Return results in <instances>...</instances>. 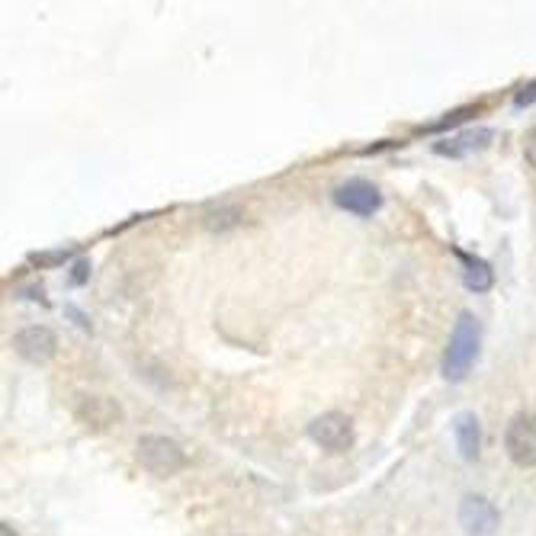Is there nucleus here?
<instances>
[{"instance_id": "1", "label": "nucleus", "mask_w": 536, "mask_h": 536, "mask_svg": "<svg viewBox=\"0 0 536 536\" xmlns=\"http://www.w3.org/2000/svg\"><path fill=\"white\" fill-rule=\"evenodd\" d=\"M479 341H482L479 318L472 312H463L456 318L447 357H443V376H447L450 382H459L469 373V366L476 363V357H479Z\"/></svg>"}, {"instance_id": "2", "label": "nucleus", "mask_w": 536, "mask_h": 536, "mask_svg": "<svg viewBox=\"0 0 536 536\" xmlns=\"http://www.w3.org/2000/svg\"><path fill=\"white\" fill-rule=\"evenodd\" d=\"M135 459L142 463V469H148L151 476L167 479V476H177V472L187 466V456L177 447L174 440L167 437H142L139 447H135Z\"/></svg>"}, {"instance_id": "3", "label": "nucleus", "mask_w": 536, "mask_h": 536, "mask_svg": "<svg viewBox=\"0 0 536 536\" xmlns=\"http://www.w3.org/2000/svg\"><path fill=\"white\" fill-rule=\"evenodd\" d=\"M309 437L328 453H347L354 447V421L341 411H328V415H318L309 424Z\"/></svg>"}, {"instance_id": "4", "label": "nucleus", "mask_w": 536, "mask_h": 536, "mask_svg": "<svg viewBox=\"0 0 536 536\" xmlns=\"http://www.w3.org/2000/svg\"><path fill=\"white\" fill-rule=\"evenodd\" d=\"M504 447L517 466H536V415H517L504 434Z\"/></svg>"}, {"instance_id": "5", "label": "nucleus", "mask_w": 536, "mask_h": 536, "mask_svg": "<svg viewBox=\"0 0 536 536\" xmlns=\"http://www.w3.org/2000/svg\"><path fill=\"white\" fill-rule=\"evenodd\" d=\"M334 203L347 212H354V216H373V212L382 206V196L370 180L354 177V180H347L334 190Z\"/></svg>"}, {"instance_id": "6", "label": "nucleus", "mask_w": 536, "mask_h": 536, "mask_svg": "<svg viewBox=\"0 0 536 536\" xmlns=\"http://www.w3.org/2000/svg\"><path fill=\"white\" fill-rule=\"evenodd\" d=\"M13 350L26 360V363H49L58 350V338L45 328V325H33V328H23L17 338H13Z\"/></svg>"}, {"instance_id": "7", "label": "nucleus", "mask_w": 536, "mask_h": 536, "mask_svg": "<svg viewBox=\"0 0 536 536\" xmlns=\"http://www.w3.org/2000/svg\"><path fill=\"white\" fill-rule=\"evenodd\" d=\"M459 524L469 536H492L498 527V511L492 501H485L479 495H469L459 508Z\"/></svg>"}, {"instance_id": "8", "label": "nucleus", "mask_w": 536, "mask_h": 536, "mask_svg": "<svg viewBox=\"0 0 536 536\" xmlns=\"http://www.w3.org/2000/svg\"><path fill=\"white\" fill-rule=\"evenodd\" d=\"M453 437H456L459 456H463L466 463H476L479 447H482V427H479V418L472 415V411H463V415L453 418Z\"/></svg>"}, {"instance_id": "9", "label": "nucleus", "mask_w": 536, "mask_h": 536, "mask_svg": "<svg viewBox=\"0 0 536 536\" xmlns=\"http://www.w3.org/2000/svg\"><path fill=\"white\" fill-rule=\"evenodd\" d=\"M492 142V129H469V132H459L453 135L450 142H440L434 151L437 155H450V158H463V155H472V151H482Z\"/></svg>"}, {"instance_id": "10", "label": "nucleus", "mask_w": 536, "mask_h": 536, "mask_svg": "<svg viewBox=\"0 0 536 536\" xmlns=\"http://www.w3.org/2000/svg\"><path fill=\"white\" fill-rule=\"evenodd\" d=\"M456 257L463 260V283L472 289V293H485V289H492V283H495V273H492V267L485 264V260H479V257H469V254H463V251H456Z\"/></svg>"}, {"instance_id": "11", "label": "nucleus", "mask_w": 536, "mask_h": 536, "mask_svg": "<svg viewBox=\"0 0 536 536\" xmlns=\"http://www.w3.org/2000/svg\"><path fill=\"white\" fill-rule=\"evenodd\" d=\"M533 100H536V84H530V87L520 90V94L514 97V106L520 110V106H527V103H533Z\"/></svg>"}, {"instance_id": "12", "label": "nucleus", "mask_w": 536, "mask_h": 536, "mask_svg": "<svg viewBox=\"0 0 536 536\" xmlns=\"http://www.w3.org/2000/svg\"><path fill=\"white\" fill-rule=\"evenodd\" d=\"M524 155H527L530 167H536V129L527 135V142H524Z\"/></svg>"}, {"instance_id": "13", "label": "nucleus", "mask_w": 536, "mask_h": 536, "mask_svg": "<svg viewBox=\"0 0 536 536\" xmlns=\"http://www.w3.org/2000/svg\"><path fill=\"white\" fill-rule=\"evenodd\" d=\"M0 536H17V533H13V530H10L7 524H0Z\"/></svg>"}]
</instances>
